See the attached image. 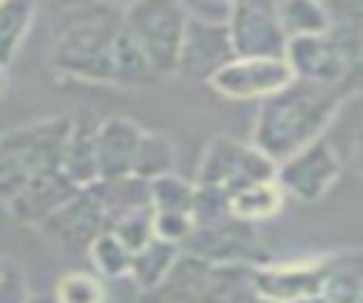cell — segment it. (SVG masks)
Wrapping results in <instances>:
<instances>
[{
  "mask_svg": "<svg viewBox=\"0 0 363 303\" xmlns=\"http://www.w3.org/2000/svg\"><path fill=\"white\" fill-rule=\"evenodd\" d=\"M335 258H312V261H286L272 266H255L252 289L261 303H298L320 295V286L329 275Z\"/></svg>",
  "mask_w": 363,
  "mask_h": 303,
  "instance_id": "9",
  "label": "cell"
},
{
  "mask_svg": "<svg viewBox=\"0 0 363 303\" xmlns=\"http://www.w3.org/2000/svg\"><path fill=\"white\" fill-rule=\"evenodd\" d=\"M111 68H113V85H119V88H145V85L159 82L150 62L145 59V54L139 51V45L130 40V34L122 25L113 40Z\"/></svg>",
  "mask_w": 363,
  "mask_h": 303,
  "instance_id": "18",
  "label": "cell"
},
{
  "mask_svg": "<svg viewBox=\"0 0 363 303\" xmlns=\"http://www.w3.org/2000/svg\"><path fill=\"white\" fill-rule=\"evenodd\" d=\"M193 195H196L193 181L176 173H164L147 181V204L153 212H187L190 215Z\"/></svg>",
  "mask_w": 363,
  "mask_h": 303,
  "instance_id": "23",
  "label": "cell"
},
{
  "mask_svg": "<svg viewBox=\"0 0 363 303\" xmlns=\"http://www.w3.org/2000/svg\"><path fill=\"white\" fill-rule=\"evenodd\" d=\"M182 246H184L182 252H190V255H196L207 263H216V266H230V263L252 266L258 238H255V229L250 224L227 218V221H218L213 227H196L193 235Z\"/></svg>",
  "mask_w": 363,
  "mask_h": 303,
  "instance_id": "12",
  "label": "cell"
},
{
  "mask_svg": "<svg viewBox=\"0 0 363 303\" xmlns=\"http://www.w3.org/2000/svg\"><path fill=\"white\" fill-rule=\"evenodd\" d=\"M284 190L278 187L275 176L272 178H264V181H255V184H247L235 193H230L227 198V212L233 221H241V224H261L272 215L281 212L284 207Z\"/></svg>",
  "mask_w": 363,
  "mask_h": 303,
  "instance_id": "17",
  "label": "cell"
},
{
  "mask_svg": "<svg viewBox=\"0 0 363 303\" xmlns=\"http://www.w3.org/2000/svg\"><path fill=\"white\" fill-rule=\"evenodd\" d=\"M57 303H105V286L94 272L71 269L54 283Z\"/></svg>",
  "mask_w": 363,
  "mask_h": 303,
  "instance_id": "24",
  "label": "cell"
},
{
  "mask_svg": "<svg viewBox=\"0 0 363 303\" xmlns=\"http://www.w3.org/2000/svg\"><path fill=\"white\" fill-rule=\"evenodd\" d=\"M354 93L357 88H329L292 79L286 88L261 99L250 144L272 164H281L301 147L320 139Z\"/></svg>",
  "mask_w": 363,
  "mask_h": 303,
  "instance_id": "1",
  "label": "cell"
},
{
  "mask_svg": "<svg viewBox=\"0 0 363 303\" xmlns=\"http://www.w3.org/2000/svg\"><path fill=\"white\" fill-rule=\"evenodd\" d=\"M60 173L77 187L85 190L99 181V164H96V122L91 119H71V130L65 136L62 153H60Z\"/></svg>",
  "mask_w": 363,
  "mask_h": 303,
  "instance_id": "16",
  "label": "cell"
},
{
  "mask_svg": "<svg viewBox=\"0 0 363 303\" xmlns=\"http://www.w3.org/2000/svg\"><path fill=\"white\" fill-rule=\"evenodd\" d=\"M292 82V71L284 59H238L233 57L227 65H221L207 85L227 99L247 102V99H267L275 91L286 88Z\"/></svg>",
  "mask_w": 363,
  "mask_h": 303,
  "instance_id": "10",
  "label": "cell"
},
{
  "mask_svg": "<svg viewBox=\"0 0 363 303\" xmlns=\"http://www.w3.org/2000/svg\"><path fill=\"white\" fill-rule=\"evenodd\" d=\"M37 6L28 0H9L0 3V71L6 74V68H11V62L17 59L23 40L34 23Z\"/></svg>",
  "mask_w": 363,
  "mask_h": 303,
  "instance_id": "19",
  "label": "cell"
},
{
  "mask_svg": "<svg viewBox=\"0 0 363 303\" xmlns=\"http://www.w3.org/2000/svg\"><path fill=\"white\" fill-rule=\"evenodd\" d=\"M88 255L96 266V272H102L105 278H125L130 272V258L133 252H128L111 232H102L91 246Z\"/></svg>",
  "mask_w": 363,
  "mask_h": 303,
  "instance_id": "25",
  "label": "cell"
},
{
  "mask_svg": "<svg viewBox=\"0 0 363 303\" xmlns=\"http://www.w3.org/2000/svg\"><path fill=\"white\" fill-rule=\"evenodd\" d=\"M275 8H278V23L286 40L323 34L332 25V11L323 3L289 0V3H275Z\"/></svg>",
  "mask_w": 363,
  "mask_h": 303,
  "instance_id": "20",
  "label": "cell"
},
{
  "mask_svg": "<svg viewBox=\"0 0 363 303\" xmlns=\"http://www.w3.org/2000/svg\"><path fill=\"white\" fill-rule=\"evenodd\" d=\"M176 255H179V246L164 244V241H159V238H150L142 249L133 252V258H130V272H128V275L139 283L142 292H150V289H156V286L164 280V275L170 272Z\"/></svg>",
  "mask_w": 363,
  "mask_h": 303,
  "instance_id": "21",
  "label": "cell"
},
{
  "mask_svg": "<svg viewBox=\"0 0 363 303\" xmlns=\"http://www.w3.org/2000/svg\"><path fill=\"white\" fill-rule=\"evenodd\" d=\"M272 176H275V164L264 153H258L250 142H238L233 136H216L201 156L193 184L224 193L230 198V193Z\"/></svg>",
  "mask_w": 363,
  "mask_h": 303,
  "instance_id": "5",
  "label": "cell"
},
{
  "mask_svg": "<svg viewBox=\"0 0 363 303\" xmlns=\"http://www.w3.org/2000/svg\"><path fill=\"white\" fill-rule=\"evenodd\" d=\"M37 229L62 252H71V255L88 252V246L108 229V218H105V207L96 193V184L77 190Z\"/></svg>",
  "mask_w": 363,
  "mask_h": 303,
  "instance_id": "7",
  "label": "cell"
},
{
  "mask_svg": "<svg viewBox=\"0 0 363 303\" xmlns=\"http://www.w3.org/2000/svg\"><path fill=\"white\" fill-rule=\"evenodd\" d=\"M187 14L182 3L170 0H142L122 8V28L139 45L159 79L176 74V59L182 48Z\"/></svg>",
  "mask_w": 363,
  "mask_h": 303,
  "instance_id": "4",
  "label": "cell"
},
{
  "mask_svg": "<svg viewBox=\"0 0 363 303\" xmlns=\"http://www.w3.org/2000/svg\"><path fill=\"white\" fill-rule=\"evenodd\" d=\"M77 193V187L60 173V167H51V170H40L28 178V184L17 193V198L9 204V210L31 224V227H40L54 210H60L71 195Z\"/></svg>",
  "mask_w": 363,
  "mask_h": 303,
  "instance_id": "15",
  "label": "cell"
},
{
  "mask_svg": "<svg viewBox=\"0 0 363 303\" xmlns=\"http://www.w3.org/2000/svg\"><path fill=\"white\" fill-rule=\"evenodd\" d=\"M68 130H71V116H51L3 133L0 147L9 150L14 159H20L23 167L34 176L40 170L60 167V153Z\"/></svg>",
  "mask_w": 363,
  "mask_h": 303,
  "instance_id": "11",
  "label": "cell"
},
{
  "mask_svg": "<svg viewBox=\"0 0 363 303\" xmlns=\"http://www.w3.org/2000/svg\"><path fill=\"white\" fill-rule=\"evenodd\" d=\"M227 40L238 59H284L286 37L281 31L275 3H233Z\"/></svg>",
  "mask_w": 363,
  "mask_h": 303,
  "instance_id": "8",
  "label": "cell"
},
{
  "mask_svg": "<svg viewBox=\"0 0 363 303\" xmlns=\"http://www.w3.org/2000/svg\"><path fill=\"white\" fill-rule=\"evenodd\" d=\"M184 14L190 20L199 23H210V25H227L233 3H218V0H204V3H182Z\"/></svg>",
  "mask_w": 363,
  "mask_h": 303,
  "instance_id": "29",
  "label": "cell"
},
{
  "mask_svg": "<svg viewBox=\"0 0 363 303\" xmlns=\"http://www.w3.org/2000/svg\"><path fill=\"white\" fill-rule=\"evenodd\" d=\"M145 127L128 116H108L96 122V164L99 181L133 178V164L139 153Z\"/></svg>",
  "mask_w": 363,
  "mask_h": 303,
  "instance_id": "14",
  "label": "cell"
},
{
  "mask_svg": "<svg viewBox=\"0 0 363 303\" xmlns=\"http://www.w3.org/2000/svg\"><path fill=\"white\" fill-rule=\"evenodd\" d=\"M340 173H343L340 153L326 136L315 139L312 144L301 147L298 153L275 164V181L284 190V195H292L306 204L323 198L337 184Z\"/></svg>",
  "mask_w": 363,
  "mask_h": 303,
  "instance_id": "6",
  "label": "cell"
},
{
  "mask_svg": "<svg viewBox=\"0 0 363 303\" xmlns=\"http://www.w3.org/2000/svg\"><path fill=\"white\" fill-rule=\"evenodd\" d=\"M3 266H6V263H3V261H0V272H3Z\"/></svg>",
  "mask_w": 363,
  "mask_h": 303,
  "instance_id": "33",
  "label": "cell"
},
{
  "mask_svg": "<svg viewBox=\"0 0 363 303\" xmlns=\"http://www.w3.org/2000/svg\"><path fill=\"white\" fill-rule=\"evenodd\" d=\"M150 221H153V210H150V207H145V210H133V212L116 218V221L108 227V232H111L128 252H136V249H142V246L153 238V227H150Z\"/></svg>",
  "mask_w": 363,
  "mask_h": 303,
  "instance_id": "26",
  "label": "cell"
},
{
  "mask_svg": "<svg viewBox=\"0 0 363 303\" xmlns=\"http://www.w3.org/2000/svg\"><path fill=\"white\" fill-rule=\"evenodd\" d=\"M3 85H6V74L0 71V91H3Z\"/></svg>",
  "mask_w": 363,
  "mask_h": 303,
  "instance_id": "32",
  "label": "cell"
},
{
  "mask_svg": "<svg viewBox=\"0 0 363 303\" xmlns=\"http://www.w3.org/2000/svg\"><path fill=\"white\" fill-rule=\"evenodd\" d=\"M230 59H233V48L227 40V25H210L187 17L179 59H176V74L210 79Z\"/></svg>",
  "mask_w": 363,
  "mask_h": 303,
  "instance_id": "13",
  "label": "cell"
},
{
  "mask_svg": "<svg viewBox=\"0 0 363 303\" xmlns=\"http://www.w3.org/2000/svg\"><path fill=\"white\" fill-rule=\"evenodd\" d=\"M28 178H31V173L23 167V161L0 147V201L11 204L17 198V193L28 184Z\"/></svg>",
  "mask_w": 363,
  "mask_h": 303,
  "instance_id": "28",
  "label": "cell"
},
{
  "mask_svg": "<svg viewBox=\"0 0 363 303\" xmlns=\"http://www.w3.org/2000/svg\"><path fill=\"white\" fill-rule=\"evenodd\" d=\"M284 62L292 71V79L329 88H357L360 28L357 23H332L323 34L286 40Z\"/></svg>",
  "mask_w": 363,
  "mask_h": 303,
  "instance_id": "3",
  "label": "cell"
},
{
  "mask_svg": "<svg viewBox=\"0 0 363 303\" xmlns=\"http://www.w3.org/2000/svg\"><path fill=\"white\" fill-rule=\"evenodd\" d=\"M150 227H153V238L173 244V246H182L196 229L187 212H153Z\"/></svg>",
  "mask_w": 363,
  "mask_h": 303,
  "instance_id": "27",
  "label": "cell"
},
{
  "mask_svg": "<svg viewBox=\"0 0 363 303\" xmlns=\"http://www.w3.org/2000/svg\"><path fill=\"white\" fill-rule=\"evenodd\" d=\"M298 303H332V300H326L323 295H315V297H306V300H298Z\"/></svg>",
  "mask_w": 363,
  "mask_h": 303,
  "instance_id": "31",
  "label": "cell"
},
{
  "mask_svg": "<svg viewBox=\"0 0 363 303\" xmlns=\"http://www.w3.org/2000/svg\"><path fill=\"white\" fill-rule=\"evenodd\" d=\"M122 25V8H91L88 14L71 20L51 51V68L62 76L113 85V40Z\"/></svg>",
  "mask_w": 363,
  "mask_h": 303,
  "instance_id": "2",
  "label": "cell"
},
{
  "mask_svg": "<svg viewBox=\"0 0 363 303\" xmlns=\"http://www.w3.org/2000/svg\"><path fill=\"white\" fill-rule=\"evenodd\" d=\"M0 303H31L23 275L9 263L0 272Z\"/></svg>",
  "mask_w": 363,
  "mask_h": 303,
  "instance_id": "30",
  "label": "cell"
},
{
  "mask_svg": "<svg viewBox=\"0 0 363 303\" xmlns=\"http://www.w3.org/2000/svg\"><path fill=\"white\" fill-rule=\"evenodd\" d=\"M173 164H176V144H173V139L167 133L145 127L142 142H139V153H136V164H133V178L150 181L156 176L173 173Z\"/></svg>",
  "mask_w": 363,
  "mask_h": 303,
  "instance_id": "22",
  "label": "cell"
}]
</instances>
